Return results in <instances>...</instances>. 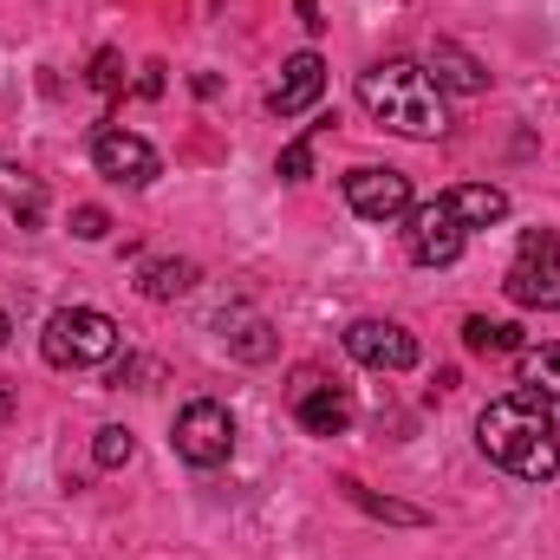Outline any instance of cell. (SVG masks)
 <instances>
[{
	"instance_id": "6da1fadb",
	"label": "cell",
	"mask_w": 560,
	"mask_h": 560,
	"mask_svg": "<svg viewBox=\"0 0 560 560\" xmlns=\"http://www.w3.org/2000/svg\"><path fill=\"white\" fill-rule=\"evenodd\" d=\"M476 450L509 469L515 482H555L560 476V436H555V405L535 392H509L489 398L476 418Z\"/></svg>"
},
{
	"instance_id": "7a4b0ae2",
	"label": "cell",
	"mask_w": 560,
	"mask_h": 560,
	"mask_svg": "<svg viewBox=\"0 0 560 560\" xmlns=\"http://www.w3.org/2000/svg\"><path fill=\"white\" fill-rule=\"evenodd\" d=\"M359 105H365V118L372 125H385V131H398V138H443L450 131V112H443V92H436V79L411 66V59H378V66H365L359 72Z\"/></svg>"
},
{
	"instance_id": "3957f363",
	"label": "cell",
	"mask_w": 560,
	"mask_h": 560,
	"mask_svg": "<svg viewBox=\"0 0 560 560\" xmlns=\"http://www.w3.org/2000/svg\"><path fill=\"white\" fill-rule=\"evenodd\" d=\"M118 346H125V332H118V319L98 313V306H59V313L46 319V332H39V352H46V365H59V372L112 365Z\"/></svg>"
},
{
	"instance_id": "277c9868",
	"label": "cell",
	"mask_w": 560,
	"mask_h": 560,
	"mask_svg": "<svg viewBox=\"0 0 560 560\" xmlns=\"http://www.w3.org/2000/svg\"><path fill=\"white\" fill-rule=\"evenodd\" d=\"M502 293L515 306H535V313H560V235L555 229H528L522 248H515V268L502 280Z\"/></svg>"
},
{
	"instance_id": "5b68a950",
	"label": "cell",
	"mask_w": 560,
	"mask_h": 560,
	"mask_svg": "<svg viewBox=\"0 0 560 560\" xmlns=\"http://www.w3.org/2000/svg\"><path fill=\"white\" fill-rule=\"evenodd\" d=\"M170 443H176V456L196 463V469L229 463V456H235V418H229V405H215V398L183 405L176 423H170Z\"/></svg>"
},
{
	"instance_id": "8992f818",
	"label": "cell",
	"mask_w": 560,
	"mask_h": 560,
	"mask_svg": "<svg viewBox=\"0 0 560 560\" xmlns=\"http://www.w3.org/2000/svg\"><path fill=\"white\" fill-rule=\"evenodd\" d=\"M346 202L359 222H405L418 202H411V176L405 170H378V163H359L346 170Z\"/></svg>"
},
{
	"instance_id": "52a82bcc",
	"label": "cell",
	"mask_w": 560,
	"mask_h": 560,
	"mask_svg": "<svg viewBox=\"0 0 560 560\" xmlns=\"http://www.w3.org/2000/svg\"><path fill=\"white\" fill-rule=\"evenodd\" d=\"M92 170L105 176V183H125V189H150L156 176H163V156L138 138V131H118V125H105L98 138H92Z\"/></svg>"
},
{
	"instance_id": "ba28073f",
	"label": "cell",
	"mask_w": 560,
	"mask_h": 560,
	"mask_svg": "<svg viewBox=\"0 0 560 560\" xmlns=\"http://www.w3.org/2000/svg\"><path fill=\"white\" fill-rule=\"evenodd\" d=\"M405 222H411V229H405V248H411V261H418V268H456V261H463L469 229H463L443 202H418Z\"/></svg>"
},
{
	"instance_id": "9c48e42d",
	"label": "cell",
	"mask_w": 560,
	"mask_h": 560,
	"mask_svg": "<svg viewBox=\"0 0 560 560\" xmlns=\"http://www.w3.org/2000/svg\"><path fill=\"white\" fill-rule=\"evenodd\" d=\"M346 352L372 372H411L418 365V339L398 319H352L346 326Z\"/></svg>"
},
{
	"instance_id": "30bf717a",
	"label": "cell",
	"mask_w": 560,
	"mask_h": 560,
	"mask_svg": "<svg viewBox=\"0 0 560 560\" xmlns=\"http://www.w3.org/2000/svg\"><path fill=\"white\" fill-rule=\"evenodd\" d=\"M293 418L306 423V436H346L352 430V398L306 365V372H293Z\"/></svg>"
},
{
	"instance_id": "8fae6325",
	"label": "cell",
	"mask_w": 560,
	"mask_h": 560,
	"mask_svg": "<svg viewBox=\"0 0 560 560\" xmlns=\"http://www.w3.org/2000/svg\"><path fill=\"white\" fill-rule=\"evenodd\" d=\"M319 92H326V59L319 52H293L280 66V85L268 92V112L275 118H306L319 105Z\"/></svg>"
},
{
	"instance_id": "7c38bea8",
	"label": "cell",
	"mask_w": 560,
	"mask_h": 560,
	"mask_svg": "<svg viewBox=\"0 0 560 560\" xmlns=\"http://www.w3.org/2000/svg\"><path fill=\"white\" fill-rule=\"evenodd\" d=\"M430 72H436V92H456V98L489 92V66H482L476 52H463L456 39H436V46H430Z\"/></svg>"
},
{
	"instance_id": "4fadbf2b",
	"label": "cell",
	"mask_w": 560,
	"mask_h": 560,
	"mask_svg": "<svg viewBox=\"0 0 560 560\" xmlns=\"http://www.w3.org/2000/svg\"><path fill=\"white\" fill-rule=\"evenodd\" d=\"M463 229H495L502 215H509V189H495V183H456V189H443L436 196Z\"/></svg>"
},
{
	"instance_id": "5bb4252c",
	"label": "cell",
	"mask_w": 560,
	"mask_h": 560,
	"mask_svg": "<svg viewBox=\"0 0 560 560\" xmlns=\"http://www.w3.org/2000/svg\"><path fill=\"white\" fill-rule=\"evenodd\" d=\"M0 202L20 215V229H39V215H46V183H39L33 170H20V163H0Z\"/></svg>"
},
{
	"instance_id": "9a60e30c",
	"label": "cell",
	"mask_w": 560,
	"mask_h": 560,
	"mask_svg": "<svg viewBox=\"0 0 560 560\" xmlns=\"http://www.w3.org/2000/svg\"><path fill=\"white\" fill-rule=\"evenodd\" d=\"M222 339H229V352L248 359V365L275 359V326H268L261 313H222Z\"/></svg>"
},
{
	"instance_id": "2e32d148",
	"label": "cell",
	"mask_w": 560,
	"mask_h": 560,
	"mask_svg": "<svg viewBox=\"0 0 560 560\" xmlns=\"http://www.w3.org/2000/svg\"><path fill=\"white\" fill-rule=\"evenodd\" d=\"M515 359H522V392L560 405V339H548V346H522Z\"/></svg>"
},
{
	"instance_id": "e0dca14e",
	"label": "cell",
	"mask_w": 560,
	"mask_h": 560,
	"mask_svg": "<svg viewBox=\"0 0 560 560\" xmlns=\"http://www.w3.org/2000/svg\"><path fill=\"white\" fill-rule=\"evenodd\" d=\"M463 346L476 352V359H502V352H522L528 339H522V326H509V319H463Z\"/></svg>"
},
{
	"instance_id": "ac0fdd59",
	"label": "cell",
	"mask_w": 560,
	"mask_h": 560,
	"mask_svg": "<svg viewBox=\"0 0 560 560\" xmlns=\"http://www.w3.org/2000/svg\"><path fill=\"white\" fill-rule=\"evenodd\" d=\"M339 489H346V502H359V509H365V515H378V522H398V528H423V522H430L423 509H411V502H392V495H372V489H365V482H352V476H346Z\"/></svg>"
},
{
	"instance_id": "d6986e66",
	"label": "cell",
	"mask_w": 560,
	"mask_h": 560,
	"mask_svg": "<svg viewBox=\"0 0 560 560\" xmlns=\"http://www.w3.org/2000/svg\"><path fill=\"white\" fill-rule=\"evenodd\" d=\"M138 287L150 300H183V293L196 287V261H143Z\"/></svg>"
},
{
	"instance_id": "ffe728a7",
	"label": "cell",
	"mask_w": 560,
	"mask_h": 560,
	"mask_svg": "<svg viewBox=\"0 0 560 560\" xmlns=\"http://www.w3.org/2000/svg\"><path fill=\"white\" fill-rule=\"evenodd\" d=\"M131 456H138V436H131L125 423H105L98 443H92V463H98V469H125Z\"/></svg>"
},
{
	"instance_id": "44dd1931",
	"label": "cell",
	"mask_w": 560,
	"mask_h": 560,
	"mask_svg": "<svg viewBox=\"0 0 560 560\" xmlns=\"http://www.w3.org/2000/svg\"><path fill=\"white\" fill-rule=\"evenodd\" d=\"M319 131H326V125H306V138H293L280 150V163H275L280 183H306V176H313V138H319Z\"/></svg>"
},
{
	"instance_id": "7402d4cb",
	"label": "cell",
	"mask_w": 560,
	"mask_h": 560,
	"mask_svg": "<svg viewBox=\"0 0 560 560\" xmlns=\"http://www.w3.org/2000/svg\"><path fill=\"white\" fill-rule=\"evenodd\" d=\"M85 79H92V92L118 98V92H125V59H118V52L105 46V52H92V72H85Z\"/></svg>"
},
{
	"instance_id": "603a6c76",
	"label": "cell",
	"mask_w": 560,
	"mask_h": 560,
	"mask_svg": "<svg viewBox=\"0 0 560 560\" xmlns=\"http://www.w3.org/2000/svg\"><path fill=\"white\" fill-rule=\"evenodd\" d=\"M72 235H79V242H105V235H112V215L85 202V209H72Z\"/></svg>"
},
{
	"instance_id": "cb8c5ba5",
	"label": "cell",
	"mask_w": 560,
	"mask_h": 560,
	"mask_svg": "<svg viewBox=\"0 0 560 560\" xmlns=\"http://www.w3.org/2000/svg\"><path fill=\"white\" fill-rule=\"evenodd\" d=\"M138 98H163V66H156V59L143 66V79H138Z\"/></svg>"
},
{
	"instance_id": "d4e9b609",
	"label": "cell",
	"mask_w": 560,
	"mask_h": 560,
	"mask_svg": "<svg viewBox=\"0 0 560 560\" xmlns=\"http://www.w3.org/2000/svg\"><path fill=\"white\" fill-rule=\"evenodd\" d=\"M293 7H300V20H306V33H319V26H326V20H319V0H293Z\"/></svg>"
},
{
	"instance_id": "484cf974",
	"label": "cell",
	"mask_w": 560,
	"mask_h": 560,
	"mask_svg": "<svg viewBox=\"0 0 560 560\" xmlns=\"http://www.w3.org/2000/svg\"><path fill=\"white\" fill-rule=\"evenodd\" d=\"M13 418V392H7V385H0V423Z\"/></svg>"
},
{
	"instance_id": "4316f807",
	"label": "cell",
	"mask_w": 560,
	"mask_h": 560,
	"mask_svg": "<svg viewBox=\"0 0 560 560\" xmlns=\"http://www.w3.org/2000/svg\"><path fill=\"white\" fill-rule=\"evenodd\" d=\"M7 339H13V319H7V313H0V346H7Z\"/></svg>"
}]
</instances>
